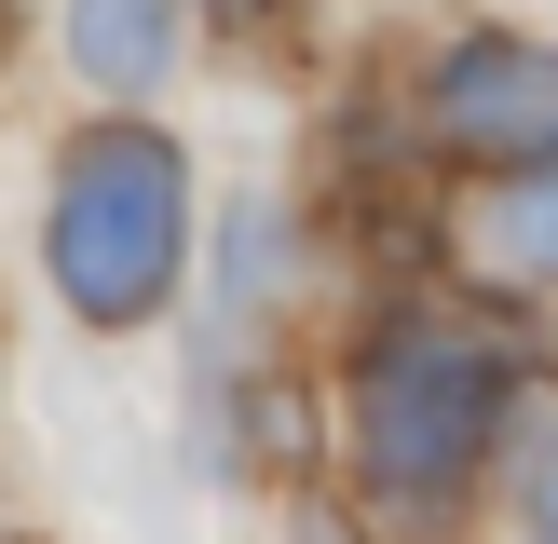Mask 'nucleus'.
Instances as JSON below:
<instances>
[{"instance_id": "1", "label": "nucleus", "mask_w": 558, "mask_h": 544, "mask_svg": "<svg viewBox=\"0 0 558 544\" xmlns=\"http://www.w3.org/2000/svg\"><path fill=\"white\" fill-rule=\"evenodd\" d=\"M191 259V163L150 123H96L54 150V205H41V272L82 326H150L163 286Z\"/></svg>"}, {"instance_id": "2", "label": "nucleus", "mask_w": 558, "mask_h": 544, "mask_svg": "<svg viewBox=\"0 0 558 544\" xmlns=\"http://www.w3.org/2000/svg\"><path fill=\"white\" fill-rule=\"evenodd\" d=\"M505 395H518L505 341H477V326H381L354 354V462H368V490L409 517H450L477 490L490 435H505Z\"/></svg>"}, {"instance_id": "3", "label": "nucleus", "mask_w": 558, "mask_h": 544, "mask_svg": "<svg viewBox=\"0 0 558 544\" xmlns=\"http://www.w3.org/2000/svg\"><path fill=\"white\" fill-rule=\"evenodd\" d=\"M423 136L477 177H532L558 163V41H518V27H477V41L436 54L423 82Z\"/></svg>"}, {"instance_id": "4", "label": "nucleus", "mask_w": 558, "mask_h": 544, "mask_svg": "<svg viewBox=\"0 0 558 544\" xmlns=\"http://www.w3.org/2000/svg\"><path fill=\"white\" fill-rule=\"evenodd\" d=\"M69 54L96 96H163L178 69V0H69Z\"/></svg>"}, {"instance_id": "5", "label": "nucleus", "mask_w": 558, "mask_h": 544, "mask_svg": "<svg viewBox=\"0 0 558 544\" xmlns=\"http://www.w3.org/2000/svg\"><path fill=\"white\" fill-rule=\"evenodd\" d=\"M463 259L505 272V286H558V163H532V177H490L477 218H463Z\"/></svg>"}, {"instance_id": "6", "label": "nucleus", "mask_w": 558, "mask_h": 544, "mask_svg": "<svg viewBox=\"0 0 558 544\" xmlns=\"http://www.w3.org/2000/svg\"><path fill=\"white\" fill-rule=\"evenodd\" d=\"M532 517H545V544H558V462H545V504H532Z\"/></svg>"}]
</instances>
